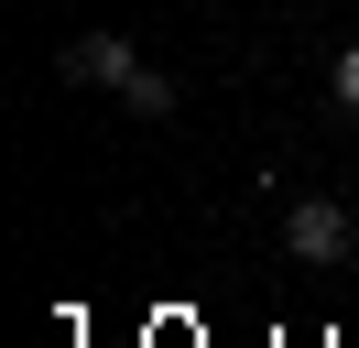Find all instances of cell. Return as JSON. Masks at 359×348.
<instances>
[{"instance_id":"cell-1","label":"cell","mask_w":359,"mask_h":348,"mask_svg":"<svg viewBox=\"0 0 359 348\" xmlns=\"http://www.w3.org/2000/svg\"><path fill=\"white\" fill-rule=\"evenodd\" d=\"M348 207H337V196H294V207H283V250L294 261H348Z\"/></svg>"},{"instance_id":"cell-2","label":"cell","mask_w":359,"mask_h":348,"mask_svg":"<svg viewBox=\"0 0 359 348\" xmlns=\"http://www.w3.org/2000/svg\"><path fill=\"white\" fill-rule=\"evenodd\" d=\"M131 44H120V33H76V44H55V76H66V87H120V76H131Z\"/></svg>"},{"instance_id":"cell-3","label":"cell","mask_w":359,"mask_h":348,"mask_svg":"<svg viewBox=\"0 0 359 348\" xmlns=\"http://www.w3.org/2000/svg\"><path fill=\"white\" fill-rule=\"evenodd\" d=\"M120 109H131V120H163V109H175V76H163V65H131V76H120Z\"/></svg>"},{"instance_id":"cell-4","label":"cell","mask_w":359,"mask_h":348,"mask_svg":"<svg viewBox=\"0 0 359 348\" xmlns=\"http://www.w3.org/2000/svg\"><path fill=\"white\" fill-rule=\"evenodd\" d=\"M327 98L359 120V44H337V65H327Z\"/></svg>"}]
</instances>
